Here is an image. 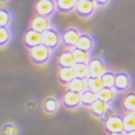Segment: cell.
Listing matches in <instances>:
<instances>
[{
    "label": "cell",
    "instance_id": "1",
    "mask_svg": "<svg viewBox=\"0 0 135 135\" xmlns=\"http://www.w3.org/2000/svg\"><path fill=\"white\" fill-rule=\"evenodd\" d=\"M52 50H50L44 44H39V46L29 49L28 50V57L30 62L36 66H43L49 63L52 56Z\"/></svg>",
    "mask_w": 135,
    "mask_h": 135
},
{
    "label": "cell",
    "instance_id": "2",
    "mask_svg": "<svg viewBox=\"0 0 135 135\" xmlns=\"http://www.w3.org/2000/svg\"><path fill=\"white\" fill-rule=\"evenodd\" d=\"M103 126L106 134L124 132V121H123V115L112 112L109 114L105 119H103Z\"/></svg>",
    "mask_w": 135,
    "mask_h": 135
},
{
    "label": "cell",
    "instance_id": "3",
    "mask_svg": "<svg viewBox=\"0 0 135 135\" xmlns=\"http://www.w3.org/2000/svg\"><path fill=\"white\" fill-rule=\"evenodd\" d=\"M41 43L48 47L50 50L55 51L62 44L61 32L56 30L53 26L41 33Z\"/></svg>",
    "mask_w": 135,
    "mask_h": 135
},
{
    "label": "cell",
    "instance_id": "4",
    "mask_svg": "<svg viewBox=\"0 0 135 135\" xmlns=\"http://www.w3.org/2000/svg\"><path fill=\"white\" fill-rule=\"evenodd\" d=\"M81 31L76 27H67L62 32V44L65 49H75L78 40L81 36Z\"/></svg>",
    "mask_w": 135,
    "mask_h": 135
},
{
    "label": "cell",
    "instance_id": "5",
    "mask_svg": "<svg viewBox=\"0 0 135 135\" xmlns=\"http://www.w3.org/2000/svg\"><path fill=\"white\" fill-rule=\"evenodd\" d=\"M35 14H39L46 17H51L55 11H57L55 0H36L33 3Z\"/></svg>",
    "mask_w": 135,
    "mask_h": 135
},
{
    "label": "cell",
    "instance_id": "6",
    "mask_svg": "<svg viewBox=\"0 0 135 135\" xmlns=\"http://www.w3.org/2000/svg\"><path fill=\"white\" fill-rule=\"evenodd\" d=\"M61 102L64 108L69 110H75L79 106H81V93L66 89L62 95Z\"/></svg>",
    "mask_w": 135,
    "mask_h": 135
},
{
    "label": "cell",
    "instance_id": "7",
    "mask_svg": "<svg viewBox=\"0 0 135 135\" xmlns=\"http://www.w3.org/2000/svg\"><path fill=\"white\" fill-rule=\"evenodd\" d=\"M97 6L92 0H77L75 12L81 18H89L96 12Z\"/></svg>",
    "mask_w": 135,
    "mask_h": 135
},
{
    "label": "cell",
    "instance_id": "8",
    "mask_svg": "<svg viewBox=\"0 0 135 135\" xmlns=\"http://www.w3.org/2000/svg\"><path fill=\"white\" fill-rule=\"evenodd\" d=\"M89 65V77H93V78H100L107 70V65L104 62L102 57L98 56H92L90 61L88 62Z\"/></svg>",
    "mask_w": 135,
    "mask_h": 135
},
{
    "label": "cell",
    "instance_id": "9",
    "mask_svg": "<svg viewBox=\"0 0 135 135\" xmlns=\"http://www.w3.org/2000/svg\"><path fill=\"white\" fill-rule=\"evenodd\" d=\"M88 109L90 111V114H91V116H93L94 118L103 120L109 115L108 112H109V109H110V104L105 102V100L97 98Z\"/></svg>",
    "mask_w": 135,
    "mask_h": 135
},
{
    "label": "cell",
    "instance_id": "10",
    "mask_svg": "<svg viewBox=\"0 0 135 135\" xmlns=\"http://www.w3.org/2000/svg\"><path fill=\"white\" fill-rule=\"evenodd\" d=\"M132 85L131 76L126 71H117L116 73V80L114 89L118 93L120 92H128Z\"/></svg>",
    "mask_w": 135,
    "mask_h": 135
},
{
    "label": "cell",
    "instance_id": "11",
    "mask_svg": "<svg viewBox=\"0 0 135 135\" xmlns=\"http://www.w3.org/2000/svg\"><path fill=\"white\" fill-rule=\"evenodd\" d=\"M51 26L52 25H51L50 17H46L39 14H33L29 21V27L41 33L43 31H46L47 29H49Z\"/></svg>",
    "mask_w": 135,
    "mask_h": 135
},
{
    "label": "cell",
    "instance_id": "12",
    "mask_svg": "<svg viewBox=\"0 0 135 135\" xmlns=\"http://www.w3.org/2000/svg\"><path fill=\"white\" fill-rule=\"evenodd\" d=\"M23 42L28 50L39 46V44H41V32H38L28 27L24 32Z\"/></svg>",
    "mask_w": 135,
    "mask_h": 135
},
{
    "label": "cell",
    "instance_id": "13",
    "mask_svg": "<svg viewBox=\"0 0 135 135\" xmlns=\"http://www.w3.org/2000/svg\"><path fill=\"white\" fill-rule=\"evenodd\" d=\"M62 106L61 99H59L55 96H48L43 99L42 102V109L48 115H54L56 114Z\"/></svg>",
    "mask_w": 135,
    "mask_h": 135
},
{
    "label": "cell",
    "instance_id": "14",
    "mask_svg": "<svg viewBox=\"0 0 135 135\" xmlns=\"http://www.w3.org/2000/svg\"><path fill=\"white\" fill-rule=\"evenodd\" d=\"M75 78H77L74 67H59L57 69V79L61 84L67 85L69 84Z\"/></svg>",
    "mask_w": 135,
    "mask_h": 135
},
{
    "label": "cell",
    "instance_id": "15",
    "mask_svg": "<svg viewBox=\"0 0 135 135\" xmlns=\"http://www.w3.org/2000/svg\"><path fill=\"white\" fill-rule=\"evenodd\" d=\"M76 63L73 49H64L57 57L59 67H74Z\"/></svg>",
    "mask_w": 135,
    "mask_h": 135
},
{
    "label": "cell",
    "instance_id": "16",
    "mask_svg": "<svg viewBox=\"0 0 135 135\" xmlns=\"http://www.w3.org/2000/svg\"><path fill=\"white\" fill-rule=\"evenodd\" d=\"M94 47H95V41H94L93 37L91 35H89L88 32H82L79 40H78L76 48L91 53L93 51Z\"/></svg>",
    "mask_w": 135,
    "mask_h": 135
},
{
    "label": "cell",
    "instance_id": "17",
    "mask_svg": "<svg viewBox=\"0 0 135 135\" xmlns=\"http://www.w3.org/2000/svg\"><path fill=\"white\" fill-rule=\"evenodd\" d=\"M121 108L124 112H135V92L129 91L121 100Z\"/></svg>",
    "mask_w": 135,
    "mask_h": 135
},
{
    "label": "cell",
    "instance_id": "18",
    "mask_svg": "<svg viewBox=\"0 0 135 135\" xmlns=\"http://www.w3.org/2000/svg\"><path fill=\"white\" fill-rule=\"evenodd\" d=\"M56 1V8L60 13L68 14L71 12H75L77 0H55Z\"/></svg>",
    "mask_w": 135,
    "mask_h": 135
},
{
    "label": "cell",
    "instance_id": "19",
    "mask_svg": "<svg viewBox=\"0 0 135 135\" xmlns=\"http://www.w3.org/2000/svg\"><path fill=\"white\" fill-rule=\"evenodd\" d=\"M66 89L71 90V91H75V92H78V93H82L88 89L86 79H82V78H78L77 77L69 84L66 85Z\"/></svg>",
    "mask_w": 135,
    "mask_h": 135
},
{
    "label": "cell",
    "instance_id": "20",
    "mask_svg": "<svg viewBox=\"0 0 135 135\" xmlns=\"http://www.w3.org/2000/svg\"><path fill=\"white\" fill-rule=\"evenodd\" d=\"M96 99H97V93L86 89L84 92L81 93V106L84 108H89Z\"/></svg>",
    "mask_w": 135,
    "mask_h": 135
},
{
    "label": "cell",
    "instance_id": "21",
    "mask_svg": "<svg viewBox=\"0 0 135 135\" xmlns=\"http://www.w3.org/2000/svg\"><path fill=\"white\" fill-rule=\"evenodd\" d=\"M118 92L114 88H103L100 91L97 93V98L102 99V100H105L107 103H111L112 100L115 99L116 97V94Z\"/></svg>",
    "mask_w": 135,
    "mask_h": 135
},
{
    "label": "cell",
    "instance_id": "22",
    "mask_svg": "<svg viewBox=\"0 0 135 135\" xmlns=\"http://www.w3.org/2000/svg\"><path fill=\"white\" fill-rule=\"evenodd\" d=\"M123 121H124V132L127 134L135 131V114L134 112H124Z\"/></svg>",
    "mask_w": 135,
    "mask_h": 135
},
{
    "label": "cell",
    "instance_id": "23",
    "mask_svg": "<svg viewBox=\"0 0 135 135\" xmlns=\"http://www.w3.org/2000/svg\"><path fill=\"white\" fill-rule=\"evenodd\" d=\"M86 85L89 90H91V91L95 93H98L103 88H105L100 78H93V77H89L86 79Z\"/></svg>",
    "mask_w": 135,
    "mask_h": 135
},
{
    "label": "cell",
    "instance_id": "24",
    "mask_svg": "<svg viewBox=\"0 0 135 135\" xmlns=\"http://www.w3.org/2000/svg\"><path fill=\"white\" fill-rule=\"evenodd\" d=\"M21 128L13 122L4 123L1 128V135H20Z\"/></svg>",
    "mask_w": 135,
    "mask_h": 135
},
{
    "label": "cell",
    "instance_id": "25",
    "mask_svg": "<svg viewBox=\"0 0 135 135\" xmlns=\"http://www.w3.org/2000/svg\"><path fill=\"white\" fill-rule=\"evenodd\" d=\"M75 71L78 78H82V79H88L90 74H89V65L88 63H76L75 66Z\"/></svg>",
    "mask_w": 135,
    "mask_h": 135
},
{
    "label": "cell",
    "instance_id": "26",
    "mask_svg": "<svg viewBox=\"0 0 135 135\" xmlns=\"http://www.w3.org/2000/svg\"><path fill=\"white\" fill-rule=\"evenodd\" d=\"M12 22V13L11 11L1 8L0 9V27H9Z\"/></svg>",
    "mask_w": 135,
    "mask_h": 135
},
{
    "label": "cell",
    "instance_id": "27",
    "mask_svg": "<svg viewBox=\"0 0 135 135\" xmlns=\"http://www.w3.org/2000/svg\"><path fill=\"white\" fill-rule=\"evenodd\" d=\"M73 52H74V56H75L77 63H88L90 61V59L92 57L91 53H90V52L80 50L78 48L73 49Z\"/></svg>",
    "mask_w": 135,
    "mask_h": 135
},
{
    "label": "cell",
    "instance_id": "28",
    "mask_svg": "<svg viewBox=\"0 0 135 135\" xmlns=\"http://www.w3.org/2000/svg\"><path fill=\"white\" fill-rule=\"evenodd\" d=\"M100 79L103 81V84L105 88H114L115 86V80H116V73L112 70H107Z\"/></svg>",
    "mask_w": 135,
    "mask_h": 135
},
{
    "label": "cell",
    "instance_id": "29",
    "mask_svg": "<svg viewBox=\"0 0 135 135\" xmlns=\"http://www.w3.org/2000/svg\"><path fill=\"white\" fill-rule=\"evenodd\" d=\"M12 39V31L10 27H0V46L3 48Z\"/></svg>",
    "mask_w": 135,
    "mask_h": 135
},
{
    "label": "cell",
    "instance_id": "30",
    "mask_svg": "<svg viewBox=\"0 0 135 135\" xmlns=\"http://www.w3.org/2000/svg\"><path fill=\"white\" fill-rule=\"evenodd\" d=\"M97 7H106L107 4H109V2L111 0H94Z\"/></svg>",
    "mask_w": 135,
    "mask_h": 135
},
{
    "label": "cell",
    "instance_id": "31",
    "mask_svg": "<svg viewBox=\"0 0 135 135\" xmlns=\"http://www.w3.org/2000/svg\"><path fill=\"white\" fill-rule=\"evenodd\" d=\"M107 135H128L126 132H118V133H111V134H107Z\"/></svg>",
    "mask_w": 135,
    "mask_h": 135
},
{
    "label": "cell",
    "instance_id": "32",
    "mask_svg": "<svg viewBox=\"0 0 135 135\" xmlns=\"http://www.w3.org/2000/svg\"><path fill=\"white\" fill-rule=\"evenodd\" d=\"M128 135H135V131H133V132H131V133H129Z\"/></svg>",
    "mask_w": 135,
    "mask_h": 135
},
{
    "label": "cell",
    "instance_id": "33",
    "mask_svg": "<svg viewBox=\"0 0 135 135\" xmlns=\"http://www.w3.org/2000/svg\"><path fill=\"white\" fill-rule=\"evenodd\" d=\"M0 1H1L2 3H4V2H7V1H9V0H0Z\"/></svg>",
    "mask_w": 135,
    "mask_h": 135
},
{
    "label": "cell",
    "instance_id": "34",
    "mask_svg": "<svg viewBox=\"0 0 135 135\" xmlns=\"http://www.w3.org/2000/svg\"><path fill=\"white\" fill-rule=\"evenodd\" d=\"M92 1H94V0H92Z\"/></svg>",
    "mask_w": 135,
    "mask_h": 135
},
{
    "label": "cell",
    "instance_id": "35",
    "mask_svg": "<svg viewBox=\"0 0 135 135\" xmlns=\"http://www.w3.org/2000/svg\"><path fill=\"white\" fill-rule=\"evenodd\" d=\"M134 114H135V112H134Z\"/></svg>",
    "mask_w": 135,
    "mask_h": 135
}]
</instances>
